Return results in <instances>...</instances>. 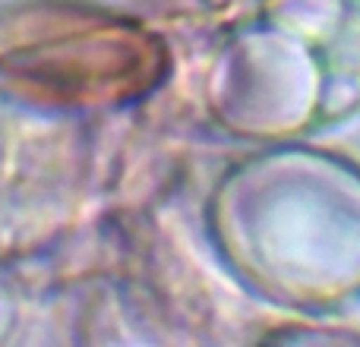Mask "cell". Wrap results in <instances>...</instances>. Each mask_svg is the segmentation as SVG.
Here are the masks:
<instances>
[{
    "mask_svg": "<svg viewBox=\"0 0 360 347\" xmlns=\"http://www.w3.org/2000/svg\"><path fill=\"white\" fill-rule=\"evenodd\" d=\"M136 48L143 44L120 25L70 22L48 41L25 44L19 73L63 98H105L136 86V73L146 70V57Z\"/></svg>",
    "mask_w": 360,
    "mask_h": 347,
    "instance_id": "obj_1",
    "label": "cell"
}]
</instances>
